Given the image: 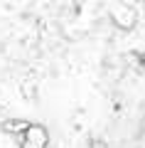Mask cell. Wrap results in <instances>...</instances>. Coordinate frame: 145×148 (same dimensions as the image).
Here are the masks:
<instances>
[{
	"label": "cell",
	"mask_w": 145,
	"mask_h": 148,
	"mask_svg": "<svg viewBox=\"0 0 145 148\" xmlns=\"http://www.w3.org/2000/svg\"><path fill=\"white\" fill-rule=\"evenodd\" d=\"M108 17H111V22H113L118 30H133L135 22H138L135 10L130 5H125V3H116V5H111Z\"/></svg>",
	"instance_id": "6da1fadb"
},
{
	"label": "cell",
	"mask_w": 145,
	"mask_h": 148,
	"mask_svg": "<svg viewBox=\"0 0 145 148\" xmlns=\"http://www.w3.org/2000/svg\"><path fill=\"white\" fill-rule=\"evenodd\" d=\"M30 126H32V121H25V119H7V121H3V131L12 133V136H25Z\"/></svg>",
	"instance_id": "3957f363"
},
{
	"label": "cell",
	"mask_w": 145,
	"mask_h": 148,
	"mask_svg": "<svg viewBox=\"0 0 145 148\" xmlns=\"http://www.w3.org/2000/svg\"><path fill=\"white\" fill-rule=\"evenodd\" d=\"M47 146H49V131L42 123H32L20 141V148H47Z\"/></svg>",
	"instance_id": "7a4b0ae2"
},
{
	"label": "cell",
	"mask_w": 145,
	"mask_h": 148,
	"mask_svg": "<svg viewBox=\"0 0 145 148\" xmlns=\"http://www.w3.org/2000/svg\"><path fill=\"white\" fill-rule=\"evenodd\" d=\"M22 94H25L27 99H32V96H35V84H30V82H25V84H22Z\"/></svg>",
	"instance_id": "277c9868"
}]
</instances>
